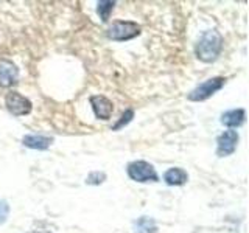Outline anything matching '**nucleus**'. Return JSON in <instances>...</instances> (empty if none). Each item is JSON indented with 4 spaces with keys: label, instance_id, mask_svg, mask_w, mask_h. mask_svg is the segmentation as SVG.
I'll list each match as a JSON object with an SVG mask.
<instances>
[{
    "label": "nucleus",
    "instance_id": "nucleus-1",
    "mask_svg": "<svg viewBox=\"0 0 249 233\" xmlns=\"http://www.w3.org/2000/svg\"><path fill=\"white\" fill-rule=\"evenodd\" d=\"M223 50V36L216 30H207L195 45V54L202 62H213Z\"/></svg>",
    "mask_w": 249,
    "mask_h": 233
},
{
    "label": "nucleus",
    "instance_id": "nucleus-2",
    "mask_svg": "<svg viewBox=\"0 0 249 233\" xmlns=\"http://www.w3.org/2000/svg\"><path fill=\"white\" fill-rule=\"evenodd\" d=\"M142 33V28L137 22L132 20H117L114 22L111 27L107 28L106 36L115 42H124V41H131V39L137 37Z\"/></svg>",
    "mask_w": 249,
    "mask_h": 233
},
{
    "label": "nucleus",
    "instance_id": "nucleus-3",
    "mask_svg": "<svg viewBox=\"0 0 249 233\" xmlns=\"http://www.w3.org/2000/svg\"><path fill=\"white\" fill-rule=\"evenodd\" d=\"M126 173L131 181L139 182V183H146V182H159V174L156 173V168L145 160H134L128 163Z\"/></svg>",
    "mask_w": 249,
    "mask_h": 233
},
{
    "label": "nucleus",
    "instance_id": "nucleus-4",
    "mask_svg": "<svg viewBox=\"0 0 249 233\" xmlns=\"http://www.w3.org/2000/svg\"><path fill=\"white\" fill-rule=\"evenodd\" d=\"M224 83H226V78H223V76L210 78V80L199 84L198 87H195L189 93V97L187 98H189L190 101H206L210 97H213L215 93L223 87Z\"/></svg>",
    "mask_w": 249,
    "mask_h": 233
},
{
    "label": "nucleus",
    "instance_id": "nucleus-5",
    "mask_svg": "<svg viewBox=\"0 0 249 233\" xmlns=\"http://www.w3.org/2000/svg\"><path fill=\"white\" fill-rule=\"evenodd\" d=\"M5 106L8 109V112L13 114L14 116H23V115H28L33 109V104L31 101L20 95L19 92H10L8 95L5 97Z\"/></svg>",
    "mask_w": 249,
    "mask_h": 233
},
{
    "label": "nucleus",
    "instance_id": "nucleus-6",
    "mask_svg": "<svg viewBox=\"0 0 249 233\" xmlns=\"http://www.w3.org/2000/svg\"><path fill=\"white\" fill-rule=\"evenodd\" d=\"M240 135L237 131L228 129L223 134L216 137V155L218 157H228V155L233 154L237 150Z\"/></svg>",
    "mask_w": 249,
    "mask_h": 233
},
{
    "label": "nucleus",
    "instance_id": "nucleus-7",
    "mask_svg": "<svg viewBox=\"0 0 249 233\" xmlns=\"http://www.w3.org/2000/svg\"><path fill=\"white\" fill-rule=\"evenodd\" d=\"M19 81V68L13 61L0 59V87H11Z\"/></svg>",
    "mask_w": 249,
    "mask_h": 233
},
{
    "label": "nucleus",
    "instance_id": "nucleus-8",
    "mask_svg": "<svg viewBox=\"0 0 249 233\" xmlns=\"http://www.w3.org/2000/svg\"><path fill=\"white\" fill-rule=\"evenodd\" d=\"M89 101H90L92 111L95 114L97 118H100V120L111 118V115L114 112V104L111 100L106 98L105 95H92L89 98Z\"/></svg>",
    "mask_w": 249,
    "mask_h": 233
},
{
    "label": "nucleus",
    "instance_id": "nucleus-9",
    "mask_svg": "<svg viewBox=\"0 0 249 233\" xmlns=\"http://www.w3.org/2000/svg\"><path fill=\"white\" fill-rule=\"evenodd\" d=\"M53 143V137L42 135V134H28L22 137V145L30 148V150L45 151L49 150Z\"/></svg>",
    "mask_w": 249,
    "mask_h": 233
},
{
    "label": "nucleus",
    "instance_id": "nucleus-10",
    "mask_svg": "<svg viewBox=\"0 0 249 233\" xmlns=\"http://www.w3.org/2000/svg\"><path fill=\"white\" fill-rule=\"evenodd\" d=\"M246 120V111L245 109H232L221 115V124L228 128H238Z\"/></svg>",
    "mask_w": 249,
    "mask_h": 233
},
{
    "label": "nucleus",
    "instance_id": "nucleus-11",
    "mask_svg": "<svg viewBox=\"0 0 249 233\" xmlns=\"http://www.w3.org/2000/svg\"><path fill=\"white\" fill-rule=\"evenodd\" d=\"M187 181H189V174H187V171L182 168H170L165 171V174H163V182L170 186L184 185Z\"/></svg>",
    "mask_w": 249,
    "mask_h": 233
},
{
    "label": "nucleus",
    "instance_id": "nucleus-12",
    "mask_svg": "<svg viewBox=\"0 0 249 233\" xmlns=\"http://www.w3.org/2000/svg\"><path fill=\"white\" fill-rule=\"evenodd\" d=\"M156 232H158V227H156L153 217L142 216L137 221H134V233H156Z\"/></svg>",
    "mask_w": 249,
    "mask_h": 233
},
{
    "label": "nucleus",
    "instance_id": "nucleus-13",
    "mask_svg": "<svg viewBox=\"0 0 249 233\" xmlns=\"http://www.w3.org/2000/svg\"><path fill=\"white\" fill-rule=\"evenodd\" d=\"M114 6H115V2H111V0H103V2L97 3V13L100 16L101 22L109 20V16H111Z\"/></svg>",
    "mask_w": 249,
    "mask_h": 233
},
{
    "label": "nucleus",
    "instance_id": "nucleus-14",
    "mask_svg": "<svg viewBox=\"0 0 249 233\" xmlns=\"http://www.w3.org/2000/svg\"><path fill=\"white\" fill-rule=\"evenodd\" d=\"M132 118H134V111L132 109H126L122 115H120V118H119V121H117L114 126H112V131H119V129H122V128H124L126 124H129L131 121H132Z\"/></svg>",
    "mask_w": 249,
    "mask_h": 233
},
{
    "label": "nucleus",
    "instance_id": "nucleus-15",
    "mask_svg": "<svg viewBox=\"0 0 249 233\" xmlns=\"http://www.w3.org/2000/svg\"><path fill=\"white\" fill-rule=\"evenodd\" d=\"M105 181H106V173H103V171H92L86 177V183L88 185H101Z\"/></svg>",
    "mask_w": 249,
    "mask_h": 233
},
{
    "label": "nucleus",
    "instance_id": "nucleus-16",
    "mask_svg": "<svg viewBox=\"0 0 249 233\" xmlns=\"http://www.w3.org/2000/svg\"><path fill=\"white\" fill-rule=\"evenodd\" d=\"M10 216V205L5 199H0V224H5Z\"/></svg>",
    "mask_w": 249,
    "mask_h": 233
},
{
    "label": "nucleus",
    "instance_id": "nucleus-17",
    "mask_svg": "<svg viewBox=\"0 0 249 233\" xmlns=\"http://www.w3.org/2000/svg\"><path fill=\"white\" fill-rule=\"evenodd\" d=\"M28 233H52L49 230H33V232H28Z\"/></svg>",
    "mask_w": 249,
    "mask_h": 233
}]
</instances>
